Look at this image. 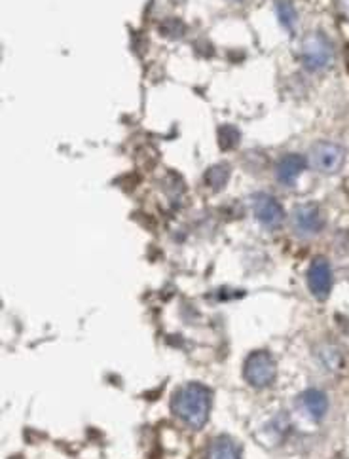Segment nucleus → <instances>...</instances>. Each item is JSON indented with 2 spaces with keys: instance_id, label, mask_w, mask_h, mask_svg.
Returning a JSON list of instances; mask_svg holds the SVG:
<instances>
[{
  "instance_id": "12",
  "label": "nucleus",
  "mask_w": 349,
  "mask_h": 459,
  "mask_svg": "<svg viewBox=\"0 0 349 459\" xmlns=\"http://www.w3.org/2000/svg\"><path fill=\"white\" fill-rule=\"evenodd\" d=\"M228 177H230V167L226 166V164H216V166H213L207 171V186L213 188V190H221V188H224V184L228 182Z\"/></svg>"
},
{
  "instance_id": "15",
  "label": "nucleus",
  "mask_w": 349,
  "mask_h": 459,
  "mask_svg": "<svg viewBox=\"0 0 349 459\" xmlns=\"http://www.w3.org/2000/svg\"><path fill=\"white\" fill-rule=\"evenodd\" d=\"M346 54H348V57H346V65H348V71H349V48H348V52H346Z\"/></svg>"
},
{
  "instance_id": "3",
  "label": "nucleus",
  "mask_w": 349,
  "mask_h": 459,
  "mask_svg": "<svg viewBox=\"0 0 349 459\" xmlns=\"http://www.w3.org/2000/svg\"><path fill=\"white\" fill-rule=\"evenodd\" d=\"M243 376L253 388H268L275 380V361L268 351H254L243 364Z\"/></svg>"
},
{
  "instance_id": "7",
  "label": "nucleus",
  "mask_w": 349,
  "mask_h": 459,
  "mask_svg": "<svg viewBox=\"0 0 349 459\" xmlns=\"http://www.w3.org/2000/svg\"><path fill=\"white\" fill-rule=\"evenodd\" d=\"M293 221H294V228L298 230L300 234H306V236L317 234L319 230L323 228V216H321V211L317 209V205H311V203L296 207Z\"/></svg>"
},
{
  "instance_id": "14",
  "label": "nucleus",
  "mask_w": 349,
  "mask_h": 459,
  "mask_svg": "<svg viewBox=\"0 0 349 459\" xmlns=\"http://www.w3.org/2000/svg\"><path fill=\"white\" fill-rule=\"evenodd\" d=\"M161 32L167 36H181L184 32V25L177 19H167L161 23Z\"/></svg>"
},
{
  "instance_id": "1",
  "label": "nucleus",
  "mask_w": 349,
  "mask_h": 459,
  "mask_svg": "<svg viewBox=\"0 0 349 459\" xmlns=\"http://www.w3.org/2000/svg\"><path fill=\"white\" fill-rule=\"evenodd\" d=\"M173 412L190 427H203L211 412V391L201 383H186L173 396Z\"/></svg>"
},
{
  "instance_id": "9",
  "label": "nucleus",
  "mask_w": 349,
  "mask_h": 459,
  "mask_svg": "<svg viewBox=\"0 0 349 459\" xmlns=\"http://www.w3.org/2000/svg\"><path fill=\"white\" fill-rule=\"evenodd\" d=\"M302 404L306 406V410L310 412L315 420H321L326 414V408H328V401H326L325 393H321L317 389H308L302 395Z\"/></svg>"
},
{
  "instance_id": "6",
  "label": "nucleus",
  "mask_w": 349,
  "mask_h": 459,
  "mask_svg": "<svg viewBox=\"0 0 349 459\" xmlns=\"http://www.w3.org/2000/svg\"><path fill=\"white\" fill-rule=\"evenodd\" d=\"M254 216L266 228H278L285 221V211L278 203V199L260 194V196L254 198Z\"/></svg>"
},
{
  "instance_id": "5",
  "label": "nucleus",
  "mask_w": 349,
  "mask_h": 459,
  "mask_svg": "<svg viewBox=\"0 0 349 459\" xmlns=\"http://www.w3.org/2000/svg\"><path fill=\"white\" fill-rule=\"evenodd\" d=\"M308 285L315 298L325 300L333 289V271L325 258H315L308 271Z\"/></svg>"
},
{
  "instance_id": "4",
  "label": "nucleus",
  "mask_w": 349,
  "mask_h": 459,
  "mask_svg": "<svg viewBox=\"0 0 349 459\" xmlns=\"http://www.w3.org/2000/svg\"><path fill=\"white\" fill-rule=\"evenodd\" d=\"M310 159L313 167L321 171V173L333 175L338 173L344 166L346 159V152L340 144L330 143V141H321L313 148H311Z\"/></svg>"
},
{
  "instance_id": "10",
  "label": "nucleus",
  "mask_w": 349,
  "mask_h": 459,
  "mask_svg": "<svg viewBox=\"0 0 349 459\" xmlns=\"http://www.w3.org/2000/svg\"><path fill=\"white\" fill-rule=\"evenodd\" d=\"M207 459H241V456H239L238 446L232 443L230 438L221 436V438L213 440Z\"/></svg>"
},
{
  "instance_id": "11",
  "label": "nucleus",
  "mask_w": 349,
  "mask_h": 459,
  "mask_svg": "<svg viewBox=\"0 0 349 459\" xmlns=\"http://www.w3.org/2000/svg\"><path fill=\"white\" fill-rule=\"evenodd\" d=\"M275 12H278V17L281 25L293 31L294 25H296V19H298V14H296V8H294L293 0H275Z\"/></svg>"
},
{
  "instance_id": "2",
  "label": "nucleus",
  "mask_w": 349,
  "mask_h": 459,
  "mask_svg": "<svg viewBox=\"0 0 349 459\" xmlns=\"http://www.w3.org/2000/svg\"><path fill=\"white\" fill-rule=\"evenodd\" d=\"M300 59L306 69L310 71H321L333 59V48L328 44V38L321 32L308 34L300 46Z\"/></svg>"
},
{
  "instance_id": "8",
  "label": "nucleus",
  "mask_w": 349,
  "mask_h": 459,
  "mask_svg": "<svg viewBox=\"0 0 349 459\" xmlns=\"http://www.w3.org/2000/svg\"><path fill=\"white\" fill-rule=\"evenodd\" d=\"M304 167H306V161L302 156L298 154H289L285 158L281 159L275 167V175H278V181L281 184H285V186H293L296 179H298V175L304 171Z\"/></svg>"
},
{
  "instance_id": "13",
  "label": "nucleus",
  "mask_w": 349,
  "mask_h": 459,
  "mask_svg": "<svg viewBox=\"0 0 349 459\" xmlns=\"http://www.w3.org/2000/svg\"><path fill=\"white\" fill-rule=\"evenodd\" d=\"M238 143H239V131L236 127L232 126L221 127V131H218V144H221L223 150H232V148L238 146Z\"/></svg>"
}]
</instances>
